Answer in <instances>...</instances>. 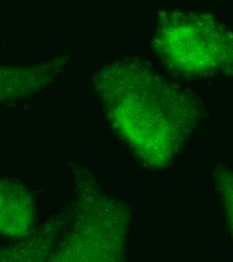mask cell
<instances>
[{"mask_svg":"<svg viewBox=\"0 0 233 262\" xmlns=\"http://www.w3.org/2000/svg\"><path fill=\"white\" fill-rule=\"evenodd\" d=\"M108 119L145 164L157 168L180 154L199 120V106L149 67L118 62L96 81Z\"/></svg>","mask_w":233,"mask_h":262,"instance_id":"obj_1","label":"cell"},{"mask_svg":"<svg viewBox=\"0 0 233 262\" xmlns=\"http://www.w3.org/2000/svg\"><path fill=\"white\" fill-rule=\"evenodd\" d=\"M153 46L162 62L184 78L233 72V33L205 15L168 16L160 24Z\"/></svg>","mask_w":233,"mask_h":262,"instance_id":"obj_2","label":"cell"},{"mask_svg":"<svg viewBox=\"0 0 233 262\" xmlns=\"http://www.w3.org/2000/svg\"><path fill=\"white\" fill-rule=\"evenodd\" d=\"M33 201L29 192L18 185L1 186V232L15 238L25 235L32 227Z\"/></svg>","mask_w":233,"mask_h":262,"instance_id":"obj_3","label":"cell"},{"mask_svg":"<svg viewBox=\"0 0 233 262\" xmlns=\"http://www.w3.org/2000/svg\"><path fill=\"white\" fill-rule=\"evenodd\" d=\"M217 181V187L222 195L228 224L233 233V171L220 170Z\"/></svg>","mask_w":233,"mask_h":262,"instance_id":"obj_4","label":"cell"}]
</instances>
